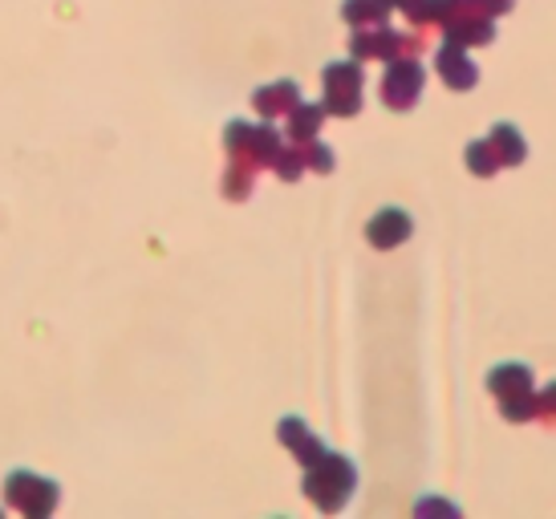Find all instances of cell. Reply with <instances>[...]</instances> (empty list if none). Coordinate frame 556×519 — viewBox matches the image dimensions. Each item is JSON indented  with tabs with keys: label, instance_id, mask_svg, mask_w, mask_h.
<instances>
[{
	"label": "cell",
	"instance_id": "cell-1",
	"mask_svg": "<svg viewBox=\"0 0 556 519\" xmlns=\"http://www.w3.org/2000/svg\"><path fill=\"white\" fill-rule=\"evenodd\" d=\"M431 21L464 49L495 41V13L488 0H431Z\"/></svg>",
	"mask_w": 556,
	"mask_h": 519
},
{
	"label": "cell",
	"instance_id": "cell-2",
	"mask_svg": "<svg viewBox=\"0 0 556 519\" xmlns=\"http://www.w3.org/2000/svg\"><path fill=\"white\" fill-rule=\"evenodd\" d=\"M354 483H357L354 463L325 451L317 463H309V474H305V495H309L321 511H341V507L350 504V495H354Z\"/></svg>",
	"mask_w": 556,
	"mask_h": 519
},
{
	"label": "cell",
	"instance_id": "cell-3",
	"mask_svg": "<svg viewBox=\"0 0 556 519\" xmlns=\"http://www.w3.org/2000/svg\"><path fill=\"white\" fill-rule=\"evenodd\" d=\"M488 390L500 397V410L508 422L536 418V394H532V369L528 366H500L488 374Z\"/></svg>",
	"mask_w": 556,
	"mask_h": 519
},
{
	"label": "cell",
	"instance_id": "cell-4",
	"mask_svg": "<svg viewBox=\"0 0 556 519\" xmlns=\"http://www.w3.org/2000/svg\"><path fill=\"white\" fill-rule=\"evenodd\" d=\"M224 142H228V154H232L236 167H273V159H277L280 151V135L273 130V126H252V123H232L228 126V135H224Z\"/></svg>",
	"mask_w": 556,
	"mask_h": 519
},
{
	"label": "cell",
	"instance_id": "cell-5",
	"mask_svg": "<svg viewBox=\"0 0 556 519\" xmlns=\"http://www.w3.org/2000/svg\"><path fill=\"white\" fill-rule=\"evenodd\" d=\"M357 62H394V58H415L422 49V37H406V33H394L387 25H362L350 41Z\"/></svg>",
	"mask_w": 556,
	"mask_h": 519
},
{
	"label": "cell",
	"instance_id": "cell-6",
	"mask_svg": "<svg viewBox=\"0 0 556 519\" xmlns=\"http://www.w3.org/2000/svg\"><path fill=\"white\" fill-rule=\"evenodd\" d=\"M362 86L366 74L354 62H333L325 69V114H338V118H354L362 110Z\"/></svg>",
	"mask_w": 556,
	"mask_h": 519
},
{
	"label": "cell",
	"instance_id": "cell-7",
	"mask_svg": "<svg viewBox=\"0 0 556 519\" xmlns=\"http://www.w3.org/2000/svg\"><path fill=\"white\" fill-rule=\"evenodd\" d=\"M422 81H427V74H422V65L415 58H394L387 77H382V102L390 110H410L418 102V93H422Z\"/></svg>",
	"mask_w": 556,
	"mask_h": 519
},
{
	"label": "cell",
	"instance_id": "cell-8",
	"mask_svg": "<svg viewBox=\"0 0 556 519\" xmlns=\"http://www.w3.org/2000/svg\"><path fill=\"white\" fill-rule=\"evenodd\" d=\"M9 504L25 516H46L49 507L58 504V488L29 471H16L9 474Z\"/></svg>",
	"mask_w": 556,
	"mask_h": 519
},
{
	"label": "cell",
	"instance_id": "cell-9",
	"mask_svg": "<svg viewBox=\"0 0 556 519\" xmlns=\"http://www.w3.org/2000/svg\"><path fill=\"white\" fill-rule=\"evenodd\" d=\"M434 69H439V77L447 81L451 90H471L479 81V69L476 62L467 58L464 46H455V41H447V46L439 49V58H434Z\"/></svg>",
	"mask_w": 556,
	"mask_h": 519
},
{
	"label": "cell",
	"instance_id": "cell-10",
	"mask_svg": "<svg viewBox=\"0 0 556 519\" xmlns=\"http://www.w3.org/2000/svg\"><path fill=\"white\" fill-rule=\"evenodd\" d=\"M410 231H415V224H410V215L399 212V207H387V212H378L370 219V228H366V240H370L374 248H399L410 240Z\"/></svg>",
	"mask_w": 556,
	"mask_h": 519
},
{
	"label": "cell",
	"instance_id": "cell-11",
	"mask_svg": "<svg viewBox=\"0 0 556 519\" xmlns=\"http://www.w3.org/2000/svg\"><path fill=\"white\" fill-rule=\"evenodd\" d=\"M301 102V90H296V81H273V86H264V90H256V98H252V106H256V114L261 118H285L289 110Z\"/></svg>",
	"mask_w": 556,
	"mask_h": 519
},
{
	"label": "cell",
	"instance_id": "cell-12",
	"mask_svg": "<svg viewBox=\"0 0 556 519\" xmlns=\"http://www.w3.org/2000/svg\"><path fill=\"white\" fill-rule=\"evenodd\" d=\"M488 147H492V154H495V163H500V167H520V163L528 159V142L520 138V130H516V126H508V123L492 126Z\"/></svg>",
	"mask_w": 556,
	"mask_h": 519
},
{
	"label": "cell",
	"instance_id": "cell-13",
	"mask_svg": "<svg viewBox=\"0 0 556 519\" xmlns=\"http://www.w3.org/2000/svg\"><path fill=\"white\" fill-rule=\"evenodd\" d=\"M280 443L289 446V451H293L296 458H301V463H305V467H309V463H317V458L325 455V446H321V439H313L309 434V427H305V422H301V418H285V422H280Z\"/></svg>",
	"mask_w": 556,
	"mask_h": 519
},
{
	"label": "cell",
	"instance_id": "cell-14",
	"mask_svg": "<svg viewBox=\"0 0 556 519\" xmlns=\"http://www.w3.org/2000/svg\"><path fill=\"white\" fill-rule=\"evenodd\" d=\"M390 9H394V0H345L341 4V16L362 29V25H387Z\"/></svg>",
	"mask_w": 556,
	"mask_h": 519
},
{
	"label": "cell",
	"instance_id": "cell-15",
	"mask_svg": "<svg viewBox=\"0 0 556 519\" xmlns=\"http://www.w3.org/2000/svg\"><path fill=\"white\" fill-rule=\"evenodd\" d=\"M321 123H325V106L296 102V106L289 110V138H293V142H309V138H317Z\"/></svg>",
	"mask_w": 556,
	"mask_h": 519
},
{
	"label": "cell",
	"instance_id": "cell-16",
	"mask_svg": "<svg viewBox=\"0 0 556 519\" xmlns=\"http://www.w3.org/2000/svg\"><path fill=\"white\" fill-rule=\"evenodd\" d=\"M467 170H471V175H479V179H492L495 170H500L492 147H488V138H483V142H471V147H467Z\"/></svg>",
	"mask_w": 556,
	"mask_h": 519
},
{
	"label": "cell",
	"instance_id": "cell-17",
	"mask_svg": "<svg viewBox=\"0 0 556 519\" xmlns=\"http://www.w3.org/2000/svg\"><path fill=\"white\" fill-rule=\"evenodd\" d=\"M296 147H301L305 170H317V175H329V170H333V151H329V147H321L317 138H309V142H296Z\"/></svg>",
	"mask_w": 556,
	"mask_h": 519
},
{
	"label": "cell",
	"instance_id": "cell-18",
	"mask_svg": "<svg viewBox=\"0 0 556 519\" xmlns=\"http://www.w3.org/2000/svg\"><path fill=\"white\" fill-rule=\"evenodd\" d=\"M394 9H402L415 25H431V0H394Z\"/></svg>",
	"mask_w": 556,
	"mask_h": 519
},
{
	"label": "cell",
	"instance_id": "cell-19",
	"mask_svg": "<svg viewBox=\"0 0 556 519\" xmlns=\"http://www.w3.org/2000/svg\"><path fill=\"white\" fill-rule=\"evenodd\" d=\"M536 418H544V422H556V382L548 385L541 397H536Z\"/></svg>",
	"mask_w": 556,
	"mask_h": 519
}]
</instances>
